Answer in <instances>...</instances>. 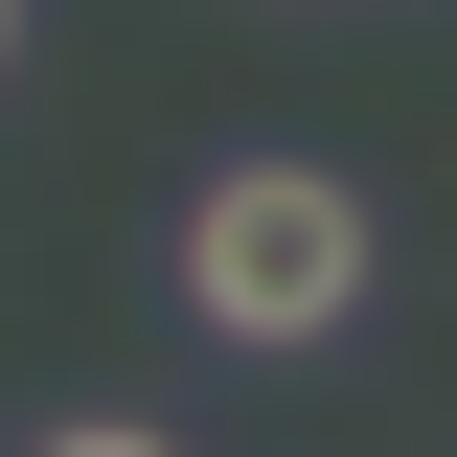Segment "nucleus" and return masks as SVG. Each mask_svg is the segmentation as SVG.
<instances>
[{
  "mask_svg": "<svg viewBox=\"0 0 457 457\" xmlns=\"http://www.w3.org/2000/svg\"><path fill=\"white\" fill-rule=\"evenodd\" d=\"M183 320L206 343H343L366 320V183L343 161H228L183 206Z\"/></svg>",
  "mask_w": 457,
  "mask_h": 457,
  "instance_id": "nucleus-1",
  "label": "nucleus"
},
{
  "mask_svg": "<svg viewBox=\"0 0 457 457\" xmlns=\"http://www.w3.org/2000/svg\"><path fill=\"white\" fill-rule=\"evenodd\" d=\"M0 46H23V0H0Z\"/></svg>",
  "mask_w": 457,
  "mask_h": 457,
  "instance_id": "nucleus-2",
  "label": "nucleus"
}]
</instances>
